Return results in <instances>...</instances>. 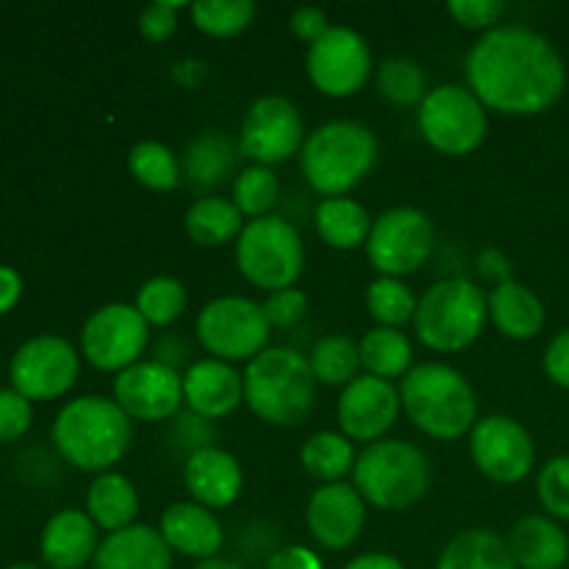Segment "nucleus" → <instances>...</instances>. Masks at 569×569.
<instances>
[{
  "label": "nucleus",
  "mask_w": 569,
  "mask_h": 569,
  "mask_svg": "<svg viewBox=\"0 0 569 569\" xmlns=\"http://www.w3.org/2000/svg\"><path fill=\"white\" fill-rule=\"evenodd\" d=\"M203 72H206V64L198 59H183V61H178V64H172V78H176V81L187 89L198 87L200 78H203Z\"/></svg>",
  "instance_id": "nucleus-52"
},
{
  "label": "nucleus",
  "mask_w": 569,
  "mask_h": 569,
  "mask_svg": "<svg viewBox=\"0 0 569 569\" xmlns=\"http://www.w3.org/2000/svg\"><path fill=\"white\" fill-rule=\"evenodd\" d=\"M194 569H242V567L233 565V561H228V559H220V556H217V559L198 561V565H194Z\"/></svg>",
  "instance_id": "nucleus-53"
},
{
  "label": "nucleus",
  "mask_w": 569,
  "mask_h": 569,
  "mask_svg": "<svg viewBox=\"0 0 569 569\" xmlns=\"http://www.w3.org/2000/svg\"><path fill=\"white\" fill-rule=\"evenodd\" d=\"M448 11L459 26L487 33L498 28L506 3H500V0H450Z\"/></svg>",
  "instance_id": "nucleus-44"
},
{
  "label": "nucleus",
  "mask_w": 569,
  "mask_h": 569,
  "mask_svg": "<svg viewBox=\"0 0 569 569\" xmlns=\"http://www.w3.org/2000/svg\"><path fill=\"white\" fill-rule=\"evenodd\" d=\"M133 439L131 417L114 398L83 395L70 400L53 422V445L64 461L83 472H109L128 453Z\"/></svg>",
  "instance_id": "nucleus-2"
},
{
  "label": "nucleus",
  "mask_w": 569,
  "mask_h": 569,
  "mask_svg": "<svg viewBox=\"0 0 569 569\" xmlns=\"http://www.w3.org/2000/svg\"><path fill=\"white\" fill-rule=\"evenodd\" d=\"M159 531L164 542L170 545L172 553L187 556V559L194 561L217 559L222 542H226V533H222L214 511L194 503V500L167 506L164 515H161Z\"/></svg>",
  "instance_id": "nucleus-22"
},
{
  "label": "nucleus",
  "mask_w": 569,
  "mask_h": 569,
  "mask_svg": "<svg viewBox=\"0 0 569 569\" xmlns=\"http://www.w3.org/2000/svg\"><path fill=\"white\" fill-rule=\"evenodd\" d=\"M137 311L153 328H167L187 311V289L172 276H153L139 287Z\"/></svg>",
  "instance_id": "nucleus-38"
},
{
  "label": "nucleus",
  "mask_w": 569,
  "mask_h": 569,
  "mask_svg": "<svg viewBox=\"0 0 569 569\" xmlns=\"http://www.w3.org/2000/svg\"><path fill=\"white\" fill-rule=\"evenodd\" d=\"M244 400L242 376L220 359H200L183 372V403L200 420H220Z\"/></svg>",
  "instance_id": "nucleus-21"
},
{
  "label": "nucleus",
  "mask_w": 569,
  "mask_h": 569,
  "mask_svg": "<svg viewBox=\"0 0 569 569\" xmlns=\"http://www.w3.org/2000/svg\"><path fill=\"white\" fill-rule=\"evenodd\" d=\"M306 72L328 98H350L370 81V44L353 28L331 26L315 44H309Z\"/></svg>",
  "instance_id": "nucleus-14"
},
{
  "label": "nucleus",
  "mask_w": 569,
  "mask_h": 569,
  "mask_svg": "<svg viewBox=\"0 0 569 569\" xmlns=\"http://www.w3.org/2000/svg\"><path fill=\"white\" fill-rule=\"evenodd\" d=\"M378 89L395 106H420L426 100V72L415 59L392 56L378 67Z\"/></svg>",
  "instance_id": "nucleus-40"
},
{
  "label": "nucleus",
  "mask_w": 569,
  "mask_h": 569,
  "mask_svg": "<svg viewBox=\"0 0 569 569\" xmlns=\"http://www.w3.org/2000/svg\"><path fill=\"white\" fill-rule=\"evenodd\" d=\"M433 222L426 211L415 206L389 209L372 222L367 239V259L381 276L403 278L420 270L433 253Z\"/></svg>",
  "instance_id": "nucleus-11"
},
{
  "label": "nucleus",
  "mask_w": 569,
  "mask_h": 569,
  "mask_svg": "<svg viewBox=\"0 0 569 569\" xmlns=\"http://www.w3.org/2000/svg\"><path fill=\"white\" fill-rule=\"evenodd\" d=\"M94 569H172V550L161 531L133 522L100 542Z\"/></svg>",
  "instance_id": "nucleus-25"
},
{
  "label": "nucleus",
  "mask_w": 569,
  "mask_h": 569,
  "mask_svg": "<svg viewBox=\"0 0 569 569\" xmlns=\"http://www.w3.org/2000/svg\"><path fill=\"white\" fill-rule=\"evenodd\" d=\"M311 372H315L317 383L326 387H348L359 378L361 370V353L359 345L348 337V333H328L320 342L311 348L309 356Z\"/></svg>",
  "instance_id": "nucleus-34"
},
{
  "label": "nucleus",
  "mask_w": 569,
  "mask_h": 569,
  "mask_svg": "<svg viewBox=\"0 0 569 569\" xmlns=\"http://www.w3.org/2000/svg\"><path fill=\"white\" fill-rule=\"evenodd\" d=\"M542 367L545 376H548L556 387L569 389V328H565V331H559L550 339L548 350H545Z\"/></svg>",
  "instance_id": "nucleus-46"
},
{
  "label": "nucleus",
  "mask_w": 569,
  "mask_h": 569,
  "mask_svg": "<svg viewBox=\"0 0 569 569\" xmlns=\"http://www.w3.org/2000/svg\"><path fill=\"white\" fill-rule=\"evenodd\" d=\"M306 142L303 117L292 100L281 94H264L244 111L239 131V153L253 164L276 167L300 156Z\"/></svg>",
  "instance_id": "nucleus-12"
},
{
  "label": "nucleus",
  "mask_w": 569,
  "mask_h": 569,
  "mask_svg": "<svg viewBox=\"0 0 569 569\" xmlns=\"http://www.w3.org/2000/svg\"><path fill=\"white\" fill-rule=\"evenodd\" d=\"M470 456L489 481L520 483L537 465V445L531 431L515 417L489 415L470 431Z\"/></svg>",
  "instance_id": "nucleus-15"
},
{
  "label": "nucleus",
  "mask_w": 569,
  "mask_h": 569,
  "mask_svg": "<svg viewBox=\"0 0 569 569\" xmlns=\"http://www.w3.org/2000/svg\"><path fill=\"white\" fill-rule=\"evenodd\" d=\"M342 569H406L403 561L392 553H365L356 556L353 561H348Z\"/></svg>",
  "instance_id": "nucleus-51"
},
{
  "label": "nucleus",
  "mask_w": 569,
  "mask_h": 569,
  "mask_svg": "<svg viewBox=\"0 0 569 569\" xmlns=\"http://www.w3.org/2000/svg\"><path fill=\"white\" fill-rule=\"evenodd\" d=\"M487 295L470 278L437 281L417 303L415 331L437 353H459L481 337L487 326Z\"/></svg>",
  "instance_id": "nucleus-7"
},
{
  "label": "nucleus",
  "mask_w": 569,
  "mask_h": 569,
  "mask_svg": "<svg viewBox=\"0 0 569 569\" xmlns=\"http://www.w3.org/2000/svg\"><path fill=\"white\" fill-rule=\"evenodd\" d=\"M128 170L142 187L153 189V192H170L181 183V164H178L176 153L156 139L133 144L128 153Z\"/></svg>",
  "instance_id": "nucleus-35"
},
{
  "label": "nucleus",
  "mask_w": 569,
  "mask_h": 569,
  "mask_svg": "<svg viewBox=\"0 0 569 569\" xmlns=\"http://www.w3.org/2000/svg\"><path fill=\"white\" fill-rule=\"evenodd\" d=\"M148 342L150 326L131 303L100 306L81 331L83 356L103 372H122L137 365Z\"/></svg>",
  "instance_id": "nucleus-13"
},
{
  "label": "nucleus",
  "mask_w": 569,
  "mask_h": 569,
  "mask_svg": "<svg viewBox=\"0 0 569 569\" xmlns=\"http://www.w3.org/2000/svg\"><path fill=\"white\" fill-rule=\"evenodd\" d=\"M417 303V295L400 278L378 276L367 287V311L383 328H403L406 322H415Z\"/></svg>",
  "instance_id": "nucleus-36"
},
{
  "label": "nucleus",
  "mask_w": 569,
  "mask_h": 569,
  "mask_svg": "<svg viewBox=\"0 0 569 569\" xmlns=\"http://www.w3.org/2000/svg\"><path fill=\"white\" fill-rule=\"evenodd\" d=\"M537 495L556 522H569V456H556L539 470Z\"/></svg>",
  "instance_id": "nucleus-41"
},
{
  "label": "nucleus",
  "mask_w": 569,
  "mask_h": 569,
  "mask_svg": "<svg viewBox=\"0 0 569 569\" xmlns=\"http://www.w3.org/2000/svg\"><path fill=\"white\" fill-rule=\"evenodd\" d=\"M178 9H189V3H148L139 14V31L150 44H164L178 28Z\"/></svg>",
  "instance_id": "nucleus-45"
},
{
  "label": "nucleus",
  "mask_w": 569,
  "mask_h": 569,
  "mask_svg": "<svg viewBox=\"0 0 569 569\" xmlns=\"http://www.w3.org/2000/svg\"><path fill=\"white\" fill-rule=\"evenodd\" d=\"M400 411H403L400 389L376 376H359L348 383L337 406L339 428L345 437L365 445L381 442L383 433L398 422Z\"/></svg>",
  "instance_id": "nucleus-18"
},
{
  "label": "nucleus",
  "mask_w": 569,
  "mask_h": 569,
  "mask_svg": "<svg viewBox=\"0 0 569 569\" xmlns=\"http://www.w3.org/2000/svg\"><path fill=\"white\" fill-rule=\"evenodd\" d=\"M353 487L365 503L381 511H406L426 498L431 465L417 445L406 439H381L367 445L353 467Z\"/></svg>",
  "instance_id": "nucleus-6"
},
{
  "label": "nucleus",
  "mask_w": 569,
  "mask_h": 569,
  "mask_svg": "<svg viewBox=\"0 0 569 569\" xmlns=\"http://www.w3.org/2000/svg\"><path fill=\"white\" fill-rule=\"evenodd\" d=\"M289 28H292V33L300 42L315 44L317 39L331 28V22H328L326 11L317 9V6H300V9H295V14L289 17Z\"/></svg>",
  "instance_id": "nucleus-47"
},
{
  "label": "nucleus",
  "mask_w": 569,
  "mask_h": 569,
  "mask_svg": "<svg viewBox=\"0 0 569 569\" xmlns=\"http://www.w3.org/2000/svg\"><path fill=\"white\" fill-rule=\"evenodd\" d=\"M187 11L194 28L206 37L228 39L242 33L253 22L256 3L253 0H198V3H189Z\"/></svg>",
  "instance_id": "nucleus-37"
},
{
  "label": "nucleus",
  "mask_w": 569,
  "mask_h": 569,
  "mask_svg": "<svg viewBox=\"0 0 569 569\" xmlns=\"http://www.w3.org/2000/svg\"><path fill=\"white\" fill-rule=\"evenodd\" d=\"M98 526L87 511L64 509L56 517H50L42 531V550L44 565L50 569H81L89 561H94L98 553Z\"/></svg>",
  "instance_id": "nucleus-23"
},
{
  "label": "nucleus",
  "mask_w": 569,
  "mask_h": 569,
  "mask_svg": "<svg viewBox=\"0 0 569 569\" xmlns=\"http://www.w3.org/2000/svg\"><path fill=\"white\" fill-rule=\"evenodd\" d=\"M31 400L17 389H0V442H14L31 428Z\"/></svg>",
  "instance_id": "nucleus-43"
},
{
  "label": "nucleus",
  "mask_w": 569,
  "mask_h": 569,
  "mask_svg": "<svg viewBox=\"0 0 569 569\" xmlns=\"http://www.w3.org/2000/svg\"><path fill=\"white\" fill-rule=\"evenodd\" d=\"M417 126L422 139L442 156H467L487 139V106L467 87L442 83L428 89L417 111Z\"/></svg>",
  "instance_id": "nucleus-9"
},
{
  "label": "nucleus",
  "mask_w": 569,
  "mask_h": 569,
  "mask_svg": "<svg viewBox=\"0 0 569 569\" xmlns=\"http://www.w3.org/2000/svg\"><path fill=\"white\" fill-rule=\"evenodd\" d=\"M261 309H264L270 328H295L309 315V298H306L303 289H278V292L267 295Z\"/></svg>",
  "instance_id": "nucleus-42"
},
{
  "label": "nucleus",
  "mask_w": 569,
  "mask_h": 569,
  "mask_svg": "<svg viewBox=\"0 0 569 569\" xmlns=\"http://www.w3.org/2000/svg\"><path fill=\"white\" fill-rule=\"evenodd\" d=\"M183 226H187L189 239L200 248H222L228 242H237L244 228V214L233 200L209 194L189 206Z\"/></svg>",
  "instance_id": "nucleus-30"
},
{
  "label": "nucleus",
  "mask_w": 569,
  "mask_h": 569,
  "mask_svg": "<svg viewBox=\"0 0 569 569\" xmlns=\"http://www.w3.org/2000/svg\"><path fill=\"white\" fill-rule=\"evenodd\" d=\"M81 361L76 348L67 339L44 333L28 339L14 353L9 367L11 389L26 395L28 400H56L70 392L76 383Z\"/></svg>",
  "instance_id": "nucleus-16"
},
{
  "label": "nucleus",
  "mask_w": 569,
  "mask_h": 569,
  "mask_svg": "<svg viewBox=\"0 0 569 569\" xmlns=\"http://www.w3.org/2000/svg\"><path fill=\"white\" fill-rule=\"evenodd\" d=\"M487 306L489 320L495 322V328H498L503 337L517 339V342L539 337L545 328V320H548L545 303L539 300V295L520 281H509L495 287L492 292H489Z\"/></svg>",
  "instance_id": "nucleus-26"
},
{
  "label": "nucleus",
  "mask_w": 569,
  "mask_h": 569,
  "mask_svg": "<svg viewBox=\"0 0 569 569\" xmlns=\"http://www.w3.org/2000/svg\"><path fill=\"white\" fill-rule=\"evenodd\" d=\"M237 267L244 281L259 289L278 292L295 287L306 267L303 237L276 214L244 222L237 239Z\"/></svg>",
  "instance_id": "nucleus-8"
},
{
  "label": "nucleus",
  "mask_w": 569,
  "mask_h": 569,
  "mask_svg": "<svg viewBox=\"0 0 569 569\" xmlns=\"http://www.w3.org/2000/svg\"><path fill=\"white\" fill-rule=\"evenodd\" d=\"M242 383L248 409L276 428L300 426L315 409L317 378L295 348L261 350L244 365Z\"/></svg>",
  "instance_id": "nucleus-4"
},
{
  "label": "nucleus",
  "mask_w": 569,
  "mask_h": 569,
  "mask_svg": "<svg viewBox=\"0 0 569 569\" xmlns=\"http://www.w3.org/2000/svg\"><path fill=\"white\" fill-rule=\"evenodd\" d=\"M378 139L356 120H331L315 128L300 150V170L322 198H345L372 172Z\"/></svg>",
  "instance_id": "nucleus-5"
},
{
  "label": "nucleus",
  "mask_w": 569,
  "mask_h": 569,
  "mask_svg": "<svg viewBox=\"0 0 569 569\" xmlns=\"http://www.w3.org/2000/svg\"><path fill=\"white\" fill-rule=\"evenodd\" d=\"M506 542L517 569H565L569 561V537L548 515H528L517 520Z\"/></svg>",
  "instance_id": "nucleus-24"
},
{
  "label": "nucleus",
  "mask_w": 569,
  "mask_h": 569,
  "mask_svg": "<svg viewBox=\"0 0 569 569\" xmlns=\"http://www.w3.org/2000/svg\"><path fill=\"white\" fill-rule=\"evenodd\" d=\"M6 569H42V567L28 565V561H17V565H11V567H6Z\"/></svg>",
  "instance_id": "nucleus-54"
},
{
  "label": "nucleus",
  "mask_w": 569,
  "mask_h": 569,
  "mask_svg": "<svg viewBox=\"0 0 569 569\" xmlns=\"http://www.w3.org/2000/svg\"><path fill=\"white\" fill-rule=\"evenodd\" d=\"M237 161V150H233L231 139L226 133H200L192 144L187 148V159H183V170L192 187L209 189L226 181Z\"/></svg>",
  "instance_id": "nucleus-33"
},
{
  "label": "nucleus",
  "mask_w": 569,
  "mask_h": 569,
  "mask_svg": "<svg viewBox=\"0 0 569 569\" xmlns=\"http://www.w3.org/2000/svg\"><path fill=\"white\" fill-rule=\"evenodd\" d=\"M372 217L359 200L353 198H326L315 209L317 233L333 250L365 248L372 231Z\"/></svg>",
  "instance_id": "nucleus-28"
},
{
  "label": "nucleus",
  "mask_w": 569,
  "mask_h": 569,
  "mask_svg": "<svg viewBox=\"0 0 569 569\" xmlns=\"http://www.w3.org/2000/svg\"><path fill=\"white\" fill-rule=\"evenodd\" d=\"M22 295V281L11 267H0V315L11 311Z\"/></svg>",
  "instance_id": "nucleus-50"
},
{
  "label": "nucleus",
  "mask_w": 569,
  "mask_h": 569,
  "mask_svg": "<svg viewBox=\"0 0 569 569\" xmlns=\"http://www.w3.org/2000/svg\"><path fill=\"white\" fill-rule=\"evenodd\" d=\"M267 569H322V559L306 545H287L270 553Z\"/></svg>",
  "instance_id": "nucleus-48"
},
{
  "label": "nucleus",
  "mask_w": 569,
  "mask_h": 569,
  "mask_svg": "<svg viewBox=\"0 0 569 569\" xmlns=\"http://www.w3.org/2000/svg\"><path fill=\"white\" fill-rule=\"evenodd\" d=\"M114 400L131 420H170L183 403V376L164 361H137L117 372Z\"/></svg>",
  "instance_id": "nucleus-17"
},
{
  "label": "nucleus",
  "mask_w": 569,
  "mask_h": 569,
  "mask_svg": "<svg viewBox=\"0 0 569 569\" xmlns=\"http://www.w3.org/2000/svg\"><path fill=\"white\" fill-rule=\"evenodd\" d=\"M467 89L489 111L533 117L553 109L567 89V67L556 44L528 26L483 33L465 61Z\"/></svg>",
  "instance_id": "nucleus-1"
},
{
  "label": "nucleus",
  "mask_w": 569,
  "mask_h": 569,
  "mask_svg": "<svg viewBox=\"0 0 569 569\" xmlns=\"http://www.w3.org/2000/svg\"><path fill=\"white\" fill-rule=\"evenodd\" d=\"M367 522V503L353 483H322L306 506L309 533L328 550H348L359 542Z\"/></svg>",
  "instance_id": "nucleus-19"
},
{
  "label": "nucleus",
  "mask_w": 569,
  "mask_h": 569,
  "mask_svg": "<svg viewBox=\"0 0 569 569\" xmlns=\"http://www.w3.org/2000/svg\"><path fill=\"white\" fill-rule=\"evenodd\" d=\"M356 448L345 433L337 431H320L315 437L306 439L303 450H300V465L311 478L322 483L342 481L348 472L356 467Z\"/></svg>",
  "instance_id": "nucleus-32"
},
{
  "label": "nucleus",
  "mask_w": 569,
  "mask_h": 569,
  "mask_svg": "<svg viewBox=\"0 0 569 569\" xmlns=\"http://www.w3.org/2000/svg\"><path fill=\"white\" fill-rule=\"evenodd\" d=\"M400 406L417 431L431 439L453 442L478 422V398L465 376L442 361L411 367L400 381Z\"/></svg>",
  "instance_id": "nucleus-3"
},
{
  "label": "nucleus",
  "mask_w": 569,
  "mask_h": 569,
  "mask_svg": "<svg viewBox=\"0 0 569 569\" xmlns=\"http://www.w3.org/2000/svg\"><path fill=\"white\" fill-rule=\"evenodd\" d=\"M478 272H481L483 281L495 283V287L515 281V278H511L509 256L500 248H483L481 253H478Z\"/></svg>",
  "instance_id": "nucleus-49"
},
{
  "label": "nucleus",
  "mask_w": 569,
  "mask_h": 569,
  "mask_svg": "<svg viewBox=\"0 0 569 569\" xmlns=\"http://www.w3.org/2000/svg\"><path fill=\"white\" fill-rule=\"evenodd\" d=\"M87 515L103 531L117 533L131 528L139 515V495L131 478L122 472H100L87 489Z\"/></svg>",
  "instance_id": "nucleus-27"
},
{
  "label": "nucleus",
  "mask_w": 569,
  "mask_h": 569,
  "mask_svg": "<svg viewBox=\"0 0 569 569\" xmlns=\"http://www.w3.org/2000/svg\"><path fill=\"white\" fill-rule=\"evenodd\" d=\"M233 203L250 220H259V217H270V211L276 209L278 200H281V181H278L276 170L272 167L250 164L233 178Z\"/></svg>",
  "instance_id": "nucleus-39"
},
{
  "label": "nucleus",
  "mask_w": 569,
  "mask_h": 569,
  "mask_svg": "<svg viewBox=\"0 0 569 569\" xmlns=\"http://www.w3.org/2000/svg\"><path fill=\"white\" fill-rule=\"evenodd\" d=\"M437 569H517V561L500 533L470 528L445 545Z\"/></svg>",
  "instance_id": "nucleus-29"
},
{
  "label": "nucleus",
  "mask_w": 569,
  "mask_h": 569,
  "mask_svg": "<svg viewBox=\"0 0 569 569\" xmlns=\"http://www.w3.org/2000/svg\"><path fill=\"white\" fill-rule=\"evenodd\" d=\"M361 367L367 376H376L381 381H403L411 370V359H415V348H411L409 337L400 328H383L376 326L361 337L359 342Z\"/></svg>",
  "instance_id": "nucleus-31"
},
{
  "label": "nucleus",
  "mask_w": 569,
  "mask_h": 569,
  "mask_svg": "<svg viewBox=\"0 0 569 569\" xmlns=\"http://www.w3.org/2000/svg\"><path fill=\"white\" fill-rule=\"evenodd\" d=\"M194 331L211 359L233 365V361L256 359L261 350H267L272 328L261 303L242 295H226V298L209 300L200 309Z\"/></svg>",
  "instance_id": "nucleus-10"
},
{
  "label": "nucleus",
  "mask_w": 569,
  "mask_h": 569,
  "mask_svg": "<svg viewBox=\"0 0 569 569\" xmlns=\"http://www.w3.org/2000/svg\"><path fill=\"white\" fill-rule=\"evenodd\" d=\"M183 481H187L194 503L206 506L209 511L228 509V506L237 503L244 487L242 465H239L237 456L222 448H211V445L194 448L189 453L187 467H183Z\"/></svg>",
  "instance_id": "nucleus-20"
}]
</instances>
